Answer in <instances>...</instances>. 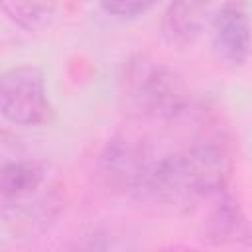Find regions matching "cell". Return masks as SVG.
Here are the masks:
<instances>
[{"label":"cell","mask_w":252,"mask_h":252,"mask_svg":"<svg viewBox=\"0 0 252 252\" xmlns=\"http://www.w3.org/2000/svg\"><path fill=\"white\" fill-rule=\"evenodd\" d=\"M232 158L217 134H201L187 146L163 154L150 185L146 201L173 209L207 205L228 191Z\"/></svg>","instance_id":"obj_1"},{"label":"cell","mask_w":252,"mask_h":252,"mask_svg":"<svg viewBox=\"0 0 252 252\" xmlns=\"http://www.w3.org/2000/svg\"><path fill=\"white\" fill-rule=\"evenodd\" d=\"M118 91L122 106L136 118L177 122L189 112V93L177 71L144 53L122 63Z\"/></svg>","instance_id":"obj_2"},{"label":"cell","mask_w":252,"mask_h":252,"mask_svg":"<svg viewBox=\"0 0 252 252\" xmlns=\"http://www.w3.org/2000/svg\"><path fill=\"white\" fill-rule=\"evenodd\" d=\"M158 159L159 154L144 138L116 134L98 154V175L110 191L146 201Z\"/></svg>","instance_id":"obj_3"},{"label":"cell","mask_w":252,"mask_h":252,"mask_svg":"<svg viewBox=\"0 0 252 252\" xmlns=\"http://www.w3.org/2000/svg\"><path fill=\"white\" fill-rule=\"evenodd\" d=\"M2 116L16 126H39L51 120L53 104L47 96L43 73L32 65L12 67L0 81Z\"/></svg>","instance_id":"obj_4"},{"label":"cell","mask_w":252,"mask_h":252,"mask_svg":"<svg viewBox=\"0 0 252 252\" xmlns=\"http://www.w3.org/2000/svg\"><path fill=\"white\" fill-rule=\"evenodd\" d=\"M211 47L219 63L242 67L252 53V20L242 4L228 2L211 14Z\"/></svg>","instance_id":"obj_5"},{"label":"cell","mask_w":252,"mask_h":252,"mask_svg":"<svg viewBox=\"0 0 252 252\" xmlns=\"http://www.w3.org/2000/svg\"><path fill=\"white\" fill-rule=\"evenodd\" d=\"M201 234L213 246L252 248V224L248 222L242 205L230 191H224L207 203Z\"/></svg>","instance_id":"obj_6"},{"label":"cell","mask_w":252,"mask_h":252,"mask_svg":"<svg viewBox=\"0 0 252 252\" xmlns=\"http://www.w3.org/2000/svg\"><path fill=\"white\" fill-rule=\"evenodd\" d=\"M211 22L209 4L203 2H173L167 4L159 18L161 39L177 49L191 47Z\"/></svg>","instance_id":"obj_7"},{"label":"cell","mask_w":252,"mask_h":252,"mask_svg":"<svg viewBox=\"0 0 252 252\" xmlns=\"http://www.w3.org/2000/svg\"><path fill=\"white\" fill-rule=\"evenodd\" d=\"M47 179V165L39 159H14L6 161L0 173V199L2 207L24 203L39 193Z\"/></svg>","instance_id":"obj_8"},{"label":"cell","mask_w":252,"mask_h":252,"mask_svg":"<svg viewBox=\"0 0 252 252\" xmlns=\"http://www.w3.org/2000/svg\"><path fill=\"white\" fill-rule=\"evenodd\" d=\"M4 16L24 32H37L51 24L55 4L45 2H8L2 6Z\"/></svg>","instance_id":"obj_9"},{"label":"cell","mask_w":252,"mask_h":252,"mask_svg":"<svg viewBox=\"0 0 252 252\" xmlns=\"http://www.w3.org/2000/svg\"><path fill=\"white\" fill-rule=\"evenodd\" d=\"M108 234L104 230L91 228L73 236L59 248V252H108Z\"/></svg>","instance_id":"obj_10"},{"label":"cell","mask_w":252,"mask_h":252,"mask_svg":"<svg viewBox=\"0 0 252 252\" xmlns=\"http://www.w3.org/2000/svg\"><path fill=\"white\" fill-rule=\"evenodd\" d=\"M100 8L112 18L134 20V18L146 14L148 10H152V4H148V2H102Z\"/></svg>","instance_id":"obj_11"}]
</instances>
